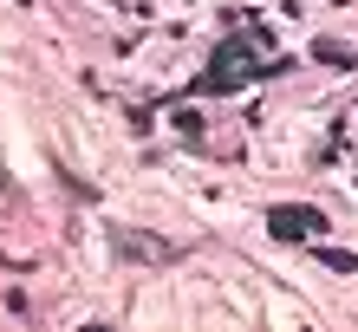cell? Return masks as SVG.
I'll return each instance as SVG.
<instances>
[{
	"mask_svg": "<svg viewBox=\"0 0 358 332\" xmlns=\"http://www.w3.org/2000/svg\"><path fill=\"white\" fill-rule=\"evenodd\" d=\"M228 20H235L241 33H235V39H222V46L208 52V72L196 78V92H189V98H222V92L255 85V78H280V72L293 66V59H267L273 33L261 27V20H255V27H248V13H228Z\"/></svg>",
	"mask_w": 358,
	"mask_h": 332,
	"instance_id": "1",
	"label": "cell"
},
{
	"mask_svg": "<svg viewBox=\"0 0 358 332\" xmlns=\"http://www.w3.org/2000/svg\"><path fill=\"white\" fill-rule=\"evenodd\" d=\"M104 241H111L124 261H137V267H163V261H176V247L163 241V235H143V228H124V222L104 228Z\"/></svg>",
	"mask_w": 358,
	"mask_h": 332,
	"instance_id": "2",
	"label": "cell"
},
{
	"mask_svg": "<svg viewBox=\"0 0 358 332\" xmlns=\"http://www.w3.org/2000/svg\"><path fill=\"white\" fill-rule=\"evenodd\" d=\"M267 235L273 241H320L326 235V215L320 209H267Z\"/></svg>",
	"mask_w": 358,
	"mask_h": 332,
	"instance_id": "3",
	"label": "cell"
},
{
	"mask_svg": "<svg viewBox=\"0 0 358 332\" xmlns=\"http://www.w3.org/2000/svg\"><path fill=\"white\" fill-rule=\"evenodd\" d=\"M313 59H326V66H339V72L358 66V52L345 46V39H313Z\"/></svg>",
	"mask_w": 358,
	"mask_h": 332,
	"instance_id": "4",
	"label": "cell"
},
{
	"mask_svg": "<svg viewBox=\"0 0 358 332\" xmlns=\"http://www.w3.org/2000/svg\"><path fill=\"white\" fill-rule=\"evenodd\" d=\"M313 261H320V267H332V274H358V254H352V247H313Z\"/></svg>",
	"mask_w": 358,
	"mask_h": 332,
	"instance_id": "5",
	"label": "cell"
},
{
	"mask_svg": "<svg viewBox=\"0 0 358 332\" xmlns=\"http://www.w3.org/2000/svg\"><path fill=\"white\" fill-rule=\"evenodd\" d=\"M59 182H66V189H72V196H78V202H98V189H92V182H78V176H72V170H66V163H59Z\"/></svg>",
	"mask_w": 358,
	"mask_h": 332,
	"instance_id": "6",
	"label": "cell"
},
{
	"mask_svg": "<svg viewBox=\"0 0 358 332\" xmlns=\"http://www.w3.org/2000/svg\"><path fill=\"white\" fill-rule=\"evenodd\" d=\"M176 131H182L189 143H196V137H202V111H176Z\"/></svg>",
	"mask_w": 358,
	"mask_h": 332,
	"instance_id": "7",
	"label": "cell"
},
{
	"mask_svg": "<svg viewBox=\"0 0 358 332\" xmlns=\"http://www.w3.org/2000/svg\"><path fill=\"white\" fill-rule=\"evenodd\" d=\"M7 189H13V182H7V170H0V196H7Z\"/></svg>",
	"mask_w": 358,
	"mask_h": 332,
	"instance_id": "8",
	"label": "cell"
}]
</instances>
